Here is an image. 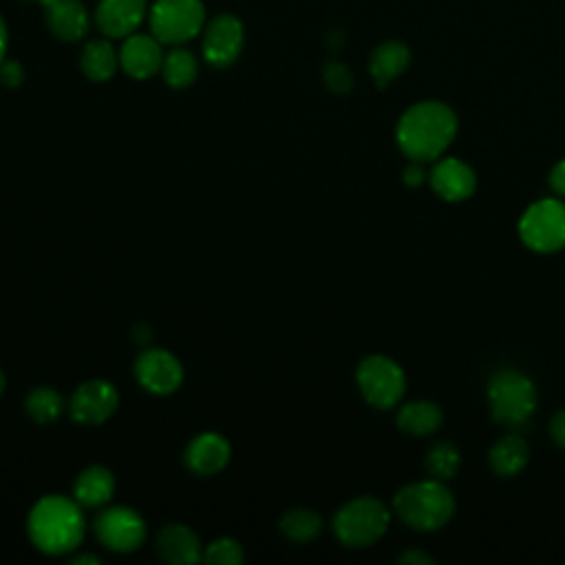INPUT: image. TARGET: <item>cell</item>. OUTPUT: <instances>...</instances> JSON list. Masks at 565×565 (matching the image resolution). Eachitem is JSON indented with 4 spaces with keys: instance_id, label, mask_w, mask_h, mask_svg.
Returning a JSON list of instances; mask_svg holds the SVG:
<instances>
[{
    "instance_id": "cell-1",
    "label": "cell",
    "mask_w": 565,
    "mask_h": 565,
    "mask_svg": "<svg viewBox=\"0 0 565 565\" xmlns=\"http://www.w3.org/2000/svg\"><path fill=\"white\" fill-rule=\"evenodd\" d=\"M457 135V115L450 106L426 99L406 108L395 126L399 150L411 161L439 159Z\"/></svg>"
},
{
    "instance_id": "cell-2",
    "label": "cell",
    "mask_w": 565,
    "mask_h": 565,
    "mask_svg": "<svg viewBox=\"0 0 565 565\" xmlns=\"http://www.w3.org/2000/svg\"><path fill=\"white\" fill-rule=\"evenodd\" d=\"M86 521L75 497L46 494L38 499L26 519L31 543L49 556H62L79 547Z\"/></svg>"
},
{
    "instance_id": "cell-3",
    "label": "cell",
    "mask_w": 565,
    "mask_h": 565,
    "mask_svg": "<svg viewBox=\"0 0 565 565\" xmlns=\"http://www.w3.org/2000/svg\"><path fill=\"white\" fill-rule=\"evenodd\" d=\"M393 510L408 527L417 532H435L452 519L455 497L446 481L430 477L402 486L393 497Z\"/></svg>"
},
{
    "instance_id": "cell-4",
    "label": "cell",
    "mask_w": 565,
    "mask_h": 565,
    "mask_svg": "<svg viewBox=\"0 0 565 565\" xmlns=\"http://www.w3.org/2000/svg\"><path fill=\"white\" fill-rule=\"evenodd\" d=\"M486 395L492 419L503 426L525 424L534 415L539 402L534 382L516 369L497 371L488 382Z\"/></svg>"
},
{
    "instance_id": "cell-5",
    "label": "cell",
    "mask_w": 565,
    "mask_h": 565,
    "mask_svg": "<svg viewBox=\"0 0 565 565\" xmlns=\"http://www.w3.org/2000/svg\"><path fill=\"white\" fill-rule=\"evenodd\" d=\"M391 512L375 497H355L333 516V532L347 547H369L388 530Z\"/></svg>"
},
{
    "instance_id": "cell-6",
    "label": "cell",
    "mask_w": 565,
    "mask_h": 565,
    "mask_svg": "<svg viewBox=\"0 0 565 565\" xmlns=\"http://www.w3.org/2000/svg\"><path fill=\"white\" fill-rule=\"evenodd\" d=\"M519 236L532 252L554 254L565 247V203L539 199L519 218Z\"/></svg>"
},
{
    "instance_id": "cell-7",
    "label": "cell",
    "mask_w": 565,
    "mask_h": 565,
    "mask_svg": "<svg viewBox=\"0 0 565 565\" xmlns=\"http://www.w3.org/2000/svg\"><path fill=\"white\" fill-rule=\"evenodd\" d=\"M205 9L201 0H154L148 11L152 35L161 44H183L203 29Z\"/></svg>"
},
{
    "instance_id": "cell-8",
    "label": "cell",
    "mask_w": 565,
    "mask_h": 565,
    "mask_svg": "<svg viewBox=\"0 0 565 565\" xmlns=\"http://www.w3.org/2000/svg\"><path fill=\"white\" fill-rule=\"evenodd\" d=\"M362 397L375 408H393L406 393V375L402 366L386 355H366L355 371Z\"/></svg>"
},
{
    "instance_id": "cell-9",
    "label": "cell",
    "mask_w": 565,
    "mask_h": 565,
    "mask_svg": "<svg viewBox=\"0 0 565 565\" xmlns=\"http://www.w3.org/2000/svg\"><path fill=\"white\" fill-rule=\"evenodd\" d=\"M95 536L106 550L128 554L139 550L146 541V521L132 508L113 505L97 514Z\"/></svg>"
},
{
    "instance_id": "cell-10",
    "label": "cell",
    "mask_w": 565,
    "mask_h": 565,
    "mask_svg": "<svg viewBox=\"0 0 565 565\" xmlns=\"http://www.w3.org/2000/svg\"><path fill=\"white\" fill-rule=\"evenodd\" d=\"M117 406H119V393L106 380L82 382L68 399L71 417L84 426L104 424L117 411Z\"/></svg>"
},
{
    "instance_id": "cell-11",
    "label": "cell",
    "mask_w": 565,
    "mask_h": 565,
    "mask_svg": "<svg viewBox=\"0 0 565 565\" xmlns=\"http://www.w3.org/2000/svg\"><path fill=\"white\" fill-rule=\"evenodd\" d=\"M243 22L232 13H221L205 26L203 57L214 68L232 66L243 51Z\"/></svg>"
},
{
    "instance_id": "cell-12",
    "label": "cell",
    "mask_w": 565,
    "mask_h": 565,
    "mask_svg": "<svg viewBox=\"0 0 565 565\" xmlns=\"http://www.w3.org/2000/svg\"><path fill=\"white\" fill-rule=\"evenodd\" d=\"M137 382L152 395H170L183 382V366L166 349H146L135 360Z\"/></svg>"
},
{
    "instance_id": "cell-13",
    "label": "cell",
    "mask_w": 565,
    "mask_h": 565,
    "mask_svg": "<svg viewBox=\"0 0 565 565\" xmlns=\"http://www.w3.org/2000/svg\"><path fill=\"white\" fill-rule=\"evenodd\" d=\"M428 183H430L433 192L437 196H441L444 201L459 203V201H466L468 196H472V192L477 188V174L466 161H461L457 157H444V159L435 161V166L428 174Z\"/></svg>"
},
{
    "instance_id": "cell-14",
    "label": "cell",
    "mask_w": 565,
    "mask_h": 565,
    "mask_svg": "<svg viewBox=\"0 0 565 565\" xmlns=\"http://www.w3.org/2000/svg\"><path fill=\"white\" fill-rule=\"evenodd\" d=\"M163 55L161 42L152 33H132L124 38L119 49V66L132 79H148L161 71Z\"/></svg>"
},
{
    "instance_id": "cell-15",
    "label": "cell",
    "mask_w": 565,
    "mask_h": 565,
    "mask_svg": "<svg viewBox=\"0 0 565 565\" xmlns=\"http://www.w3.org/2000/svg\"><path fill=\"white\" fill-rule=\"evenodd\" d=\"M49 31L62 42H77L86 35L90 18L82 0H40Z\"/></svg>"
},
{
    "instance_id": "cell-16",
    "label": "cell",
    "mask_w": 565,
    "mask_h": 565,
    "mask_svg": "<svg viewBox=\"0 0 565 565\" xmlns=\"http://www.w3.org/2000/svg\"><path fill=\"white\" fill-rule=\"evenodd\" d=\"M146 13V0H99L95 9V22L108 38H128L139 29Z\"/></svg>"
},
{
    "instance_id": "cell-17",
    "label": "cell",
    "mask_w": 565,
    "mask_h": 565,
    "mask_svg": "<svg viewBox=\"0 0 565 565\" xmlns=\"http://www.w3.org/2000/svg\"><path fill=\"white\" fill-rule=\"evenodd\" d=\"M230 457H232L230 441L218 433L196 435L183 452V459H185L188 468L196 475H203V477L221 472L227 466Z\"/></svg>"
},
{
    "instance_id": "cell-18",
    "label": "cell",
    "mask_w": 565,
    "mask_h": 565,
    "mask_svg": "<svg viewBox=\"0 0 565 565\" xmlns=\"http://www.w3.org/2000/svg\"><path fill=\"white\" fill-rule=\"evenodd\" d=\"M157 552L166 563L194 565L203 561V545L192 527L181 523L163 525L157 534Z\"/></svg>"
},
{
    "instance_id": "cell-19",
    "label": "cell",
    "mask_w": 565,
    "mask_h": 565,
    "mask_svg": "<svg viewBox=\"0 0 565 565\" xmlns=\"http://www.w3.org/2000/svg\"><path fill=\"white\" fill-rule=\"evenodd\" d=\"M411 64V49L399 40H386L377 44L369 57V73L373 82L384 88L399 77Z\"/></svg>"
},
{
    "instance_id": "cell-20",
    "label": "cell",
    "mask_w": 565,
    "mask_h": 565,
    "mask_svg": "<svg viewBox=\"0 0 565 565\" xmlns=\"http://www.w3.org/2000/svg\"><path fill=\"white\" fill-rule=\"evenodd\" d=\"M115 475L106 466L84 468L73 483V497L84 508H102L113 499Z\"/></svg>"
},
{
    "instance_id": "cell-21",
    "label": "cell",
    "mask_w": 565,
    "mask_h": 565,
    "mask_svg": "<svg viewBox=\"0 0 565 565\" xmlns=\"http://www.w3.org/2000/svg\"><path fill=\"white\" fill-rule=\"evenodd\" d=\"M441 424H444V411L439 404L430 399L406 402L397 411V428L415 437L433 435L435 430L441 428Z\"/></svg>"
},
{
    "instance_id": "cell-22",
    "label": "cell",
    "mask_w": 565,
    "mask_h": 565,
    "mask_svg": "<svg viewBox=\"0 0 565 565\" xmlns=\"http://www.w3.org/2000/svg\"><path fill=\"white\" fill-rule=\"evenodd\" d=\"M530 461V446L519 435H505L492 444L488 452V463L494 475L508 479L516 477Z\"/></svg>"
},
{
    "instance_id": "cell-23",
    "label": "cell",
    "mask_w": 565,
    "mask_h": 565,
    "mask_svg": "<svg viewBox=\"0 0 565 565\" xmlns=\"http://www.w3.org/2000/svg\"><path fill=\"white\" fill-rule=\"evenodd\" d=\"M119 66V51L108 40H90L79 53V68L90 82H106Z\"/></svg>"
},
{
    "instance_id": "cell-24",
    "label": "cell",
    "mask_w": 565,
    "mask_h": 565,
    "mask_svg": "<svg viewBox=\"0 0 565 565\" xmlns=\"http://www.w3.org/2000/svg\"><path fill=\"white\" fill-rule=\"evenodd\" d=\"M285 539L294 543H309L322 532V516L309 508H294L280 516L278 523Z\"/></svg>"
},
{
    "instance_id": "cell-25",
    "label": "cell",
    "mask_w": 565,
    "mask_h": 565,
    "mask_svg": "<svg viewBox=\"0 0 565 565\" xmlns=\"http://www.w3.org/2000/svg\"><path fill=\"white\" fill-rule=\"evenodd\" d=\"M161 75L168 86L172 88H185L190 86L199 75V62L188 49H172L163 55Z\"/></svg>"
},
{
    "instance_id": "cell-26",
    "label": "cell",
    "mask_w": 565,
    "mask_h": 565,
    "mask_svg": "<svg viewBox=\"0 0 565 565\" xmlns=\"http://www.w3.org/2000/svg\"><path fill=\"white\" fill-rule=\"evenodd\" d=\"M424 466H426V472L433 477V479H439V481H450L459 466H461V452L459 448L448 441V439H441V441H435L426 457H424Z\"/></svg>"
},
{
    "instance_id": "cell-27",
    "label": "cell",
    "mask_w": 565,
    "mask_h": 565,
    "mask_svg": "<svg viewBox=\"0 0 565 565\" xmlns=\"http://www.w3.org/2000/svg\"><path fill=\"white\" fill-rule=\"evenodd\" d=\"M24 411L35 424H51L64 411V397L53 386H35L26 399Z\"/></svg>"
},
{
    "instance_id": "cell-28",
    "label": "cell",
    "mask_w": 565,
    "mask_h": 565,
    "mask_svg": "<svg viewBox=\"0 0 565 565\" xmlns=\"http://www.w3.org/2000/svg\"><path fill=\"white\" fill-rule=\"evenodd\" d=\"M203 561L212 565H241L245 561L243 545L230 536L214 539L205 550H203Z\"/></svg>"
},
{
    "instance_id": "cell-29",
    "label": "cell",
    "mask_w": 565,
    "mask_h": 565,
    "mask_svg": "<svg viewBox=\"0 0 565 565\" xmlns=\"http://www.w3.org/2000/svg\"><path fill=\"white\" fill-rule=\"evenodd\" d=\"M322 79H324L327 88L333 93H349L353 86V75H351L349 66L342 62H329L322 68Z\"/></svg>"
},
{
    "instance_id": "cell-30",
    "label": "cell",
    "mask_w": 565,
    "mask_h": 565,
    "mask_svg": "<svg viewBox=\"0 0 565 565\" xmlns=\"http://www.w3.org/2000/svg\"><path fill=\"white\" fill-rule=\"evenodd\" d=\"M24 79V71L20 66V62L15 60H2L0 62V84L7 88H15L20 86Z\"/></svg>"
},
{
    "instance_id": "cell-31",
    "label": "cell",
    "mask_w": 565,
    "mask_h": 565,
    "mask_svg": "<svg viewBox=\"0 0 565 565\" xmlns=\"http://www.w3.org/2000/svg\"><path fill=\"white\" fill-rule=\"evenodd\" d=\"M547 181H550V188H552L558 196H565V159H561V161H556V163L552 166Z\"/></svg>"
},
{
    "instance_id": "cell-32",
    "label": "cell",
    "mask_w": 565,
    "mask_h": 565,
    "mask_svg": "<svg viewBox=\"0 0 565 565\" xmlns=\"http://www.w3.org/2000/svg\"><path fill=\"white\" fill-rule=\"evenodd\" d=\"M550 435H552L554 444L565 450V408L554 413V417L550 419Z\"/></svg>"
},
{
    "instance_id": "cell-33",
    "label": "cell",
    "mask_w": 565,
    "mask_h": 565,
    "mask_svg": "<svg viewBox=\"0 0 565 565\" xmlns=\"http://www.w3.org/2000/svg\"><path fill=\"white\" fill-rule=\"evenodd\" d=\"M402 177H404V183H406V185H411V188L422 185V183H424V179H426L424 163H422V161H411V163L404 168Z\"/></svg>"
},
{
    "instance_id": "cell-34",
    "label": "cell",
    "mask_w": 565,
    "mask_h": 565,
    "mask_svg": "<svg viewBox=\"0 0 565 565\" xmlns=\"http://www.w3.org/2000/svg\"><path fill=\"white\" fill-rule=\"evenodd\" d=\"M397 563L402 565H433V556H428L426 552L417 550V547H411V550H404L399 556H397Z\"/></svg>"
},
{
    "instance_id": "cell-35",
    "label": "cell",
    "mask_w": 565,
    "mask_h": 565,
    "mask_svg": "<svg viewBox=\"0 0 565 565\" xmlns=\"http://www.w3.org/2000/svg\"><path fill=\"white\" fill-rule=\"evenodd\" d=\"M7 42H9V35H7V24H4V18L0 15V62L4 60V53H7Z\"/></svg>"
},
{
    "instance_id": "cell-36",
    "label": "cell",
    "mask_w": 565,
    "mask_h": 565,
    "mask_svg": "<svg viewBox=\"0 0 565 565\" xmlns=\"http://www.w3.org/2000/svg\"><path fill=\"white\" fill-rule=\"evenodd\" d=\"M73 563H77V565H82V563L97 565V563H99V558H97V556H93V554H79V556H75V558H73Z\"/></svg>"
},
{
    "instance_id": "cell-37",
    "label": "cell",
    "mask_w": 565,
    "mask_h": 565,
    "mask_svg": "<svg viewBox=\"0 0 565 565\" xmlns=\"http://www.w3.org/2000/svg\"><path fill=\"white\" fill-rule=\"evenodd\" d=\"M2 391H4V373L0 371V395H2Z\"/></svg>"
},
{
    "instance_id": "cell-38",
    "label": "cell",
    "mask_w": 565,
    "mask_h": 565,
    "mask_svg": "<svg viewBox=\"0 0 565 565\" xmlns=\"http://www.w3.org/2000/svg\"><path fill=\"white\" fill-rule=\"evenodd\" d=\"M31 2H40V0H31Z\"/></svg>"
}]
</instances>
